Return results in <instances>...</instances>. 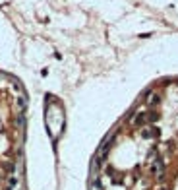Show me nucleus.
I'll list each match as a JSON object with an SVG mask.
<instances>
[{
	"label": "nucleus",
	"instance_id": "1",
	"mask_svg": "<svg viewBox=\"0 0 178 190\" xmlns=\"http://www.w3.org/2000/svg\"><path fill=\"white\" fill-rule=\"evenodd\" d=\"M147 103H149V105H157V103H159V95H157V93H151Z\"/></svg>",
	"mask_w": 178,
	"mask_h": 190
}]
</instances>
